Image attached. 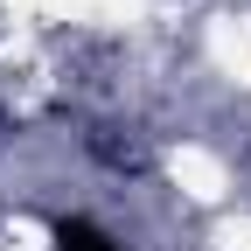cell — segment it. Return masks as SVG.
Segmentation results:
<instances>
[{
	"label": "cell",
	"instance_id": "cell-1",
	"mask_svg": "<svg viewBox=\"0 0 251 251\" xmlns=\"http://www.w3.org/2000/svg\"><path fill=\"white\" fill-rule=\"evenodd\" d=\"M49 251H126V244L91 216H49Z\"/></svg>",
	"mask_w": 251,
	"mask_h": 251
}]
</instances>
